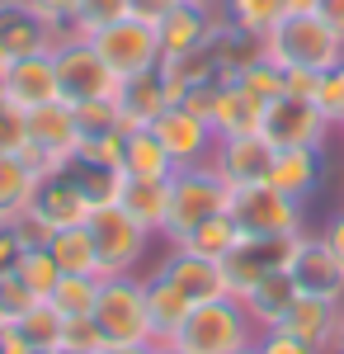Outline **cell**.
I'll return each instance as SVG.
<instances>
[{
    "label": "cell",
    "instance_id": "obj_1",
    "mask_svg": "<svg viewBox=\"0 0 344 354\" xmlns=\"http://www.w3.org/2000/svg\"><path fill=\"white\" fill-rule=\"evenodd\" d=\"M255 322H250V312H245V302L240 298H212V302H193L184 317V326L175 330L165 345H175V350L184 354H231L240 345H255Z\"/></svg>",
    "mask_w": 344,
    "mask_h": 354
},
{
    "label": "cell",
    "instance_id": "obj_2",
    "mask_svg": "<svg viewBox=\"0 0 344 354\" xmlns=\"http://www.w3.org/2000/svg\"><path fill=\"white\" fill-rule=\"evenodd\" d=\"M265 57L278 62L283 71H330L344 62V38L325 24L321 15H283L265 33Z\"/></svg>",
    "mask_w": 344,
    "mask_h": 354
},
{
    "label": "cell",
    "instance_id": "obj_3",
    "mask_svg": "<svg viewBox=\"0 0 344 354\" xmlns=\"http://www.w3.org/2000/svg\"><path fill=\"white\" fill-rule=\"evenodd\" d=\"M227 208H231V185L212 170V161L184 165V170L170 175V213H165L160 236H165V245H175V241H184L198 222L217 218Z\"/></svg>",
    "mask_w": 344,
    "mask_h": 354
},
{
    "label": "cell",
    "instance_id": "obj_4",
    "mask_svg": "<svg viewBox=\"0 0 344 354\" xmlns=\"http://www.w3.org/2000/svg\"><path fill=\"white\" fill-rule=\"evenodd\" d=\"M95 326L104 330L108 345H146L151 317H146V283L142 274H108L99 279V298H95Z\"/></svg>",
    "mask_w": 344,
    "mask_h": 354
},
{
    "label": "cell",
    "instance_id": "obj_5",
    "mask_svg": "<svg viewBox=\"0 0 344 354\" xmlns=\"http://www.w3.org/2000/svg\"><path fill=\"white\" fill-rule=\"evenodd\" d=\"M76 109L66 100H52L43 109H28V142L19 147V161L33 170V175H52L61 165L76 161Z\"/></svg>",
    "mask_w": 344,
    "mask_h": 354
},
{
    "label": "cell",
    "instance_id": "obj_6",
    "mask_svg": "<svg viewBox=\"0 0 344 354\" xmlns=\"http://www.w3.org/2000/svg\"><path fill=\"white\" fill-rule=\"evenodd\" d=\"M227 213H231V222L245 236H302L307 232V203L278 194L269 180L231 189V208Z\"/></svg>",
    "mask_w": 344,
    "mask_h": 354
},
{
    "label": "cell",
    "instance_id": "obj_7",
    "mask_svg": "<svg viewBox=\"0 0 344 354\" xmlns=\"http://www.w3.org/2000/svg\"><path fill=\"white\" fill-rule=\"evenodd\" d=\"M52 66H57V85L66 104H90V100H118V76L104 66V57L95 53L90 38L66 33L52 48Z\"/></svg>",
    "mask_w": 344,
    "mask_h": 354
},
{
    "label": "cell",
    "instance_id": "obj_8",
    "mask_svg": "<svg viewBox=\"0 0 344 354\" xmlns=\"http://www.w3.org/2000/svg\"><path fill=\"white\" fill-rule=\"evenodd\" d=\"M95 53L104 57V66L118 76V81H133V76H146L160 66V38H156V24L142 19V15H123L104 24L95 38Z\"/></svg>",
    "mask_w": 344,
    "mask_h": 354
},
{
    "label": "cell",
    "instance_id": "obj_9",
    "mask_svg": "<svg viewBox=\"0 0 344 354\" xmlns=\"http://www.w3.org/2000/svg\"><path fill=\"white\" fill-rule=\"evenodd\" d=\"M90 232H95V250H99V279L108 274H137V265L146 260L151 232L137 218H128L118 203H104L90 213Z\"/></svg>",
    "mask_w": 344,
    "mask_h": 354
},
{
    "label": "cell",
    "instance_id": "obj_10",
    "mask_svg": "<svg viewBox=\"0 0 344 354\" xmlns=\"http://www.w3.org/2000/svg\"><path fill=\"white\" fill-rule=\"evenodd\" d=\"M330 133H335V128L325 123V113L316 109V100L278 95L274 104H265L260 137H265L274 151H283V147H316V151H325V137Z\"/></svg>",
    "mask_w": 344,
    "mask_h": 354
},
{
    "label": "cell",
    "instance_id": "obj_11",
    "mask_svg": "<svg viewBox=\"0 0 344 354\" xmlns=\"http://www.w3.org/2000/svg\"><path fill=\"white\" fill-rule=\"evenodd\" d=\"M28 213L43 222L48 232H61V227H85L90 213H95V198L85 194L80 175L71 165H61L52 175H38V189L28 198Z\"/></svg>",
    "mask_w": 344,
    "mask_h": 354
},
{
    "label": "cell",
    "instance_id": "obj_12",
    "mask_svg": "<svg viewBox=\"0 0 344 354\" xmlns=\"http://www.w3.org/2000/svg\"><path fill=\"white\" fill-rule=\"evenodd\" d=\"M288 274L297 283L302 298H325V302H344V265L335 260V250L325 245V236H312L302 232L297 245H292V260H288Z\"/></svg>",
    "mask_w": 344,
    "mask_h": 354
},
{
    "label": "cell",
    "instance_id": "obj_13",
    "mask_svg": "<svg viewBox=\"0 0 344 354\" xmlns=\"http://www.w3.org/2000/svg\"><path fill=\"white\" fill-rule=\"evenodd\" d=\"M292 245L297 236H240V245L222 260V274H227V293L231 298H245L265 274L288 270Z\"/></svg>",
    "mask_w": 344,
    "mask_h": 354
},
{
    "label": "cell",
    "instance_id": "obj_14",
    "mask_svg": "<svg viewBox=\"0 0 344 354\" xmlns=\"http://www.w3.org/2000/svg\"><path fill=\"white\" fill-rule=\"evenodd\" d=\"M151 133H156V137H160V147L170 151L175 170L212 161L217 133H212V123H208V118H198V113L184 109V104H170V109H165V113L156 118V123H151Z\"/></svg>",
    "mask_w": 344,
    "mask_h": 354
},
{
    "label": "cell",
    "instance_id": "obj_15",
    "mask_svg": "<svg viewBox=\"0 0 344 354\" xmlns=\"http://www.w3.org/2000/svg\"><path fill=\"white\" fill-rule=\"evenodd\" d=\"M66 33H57L28 0H10L0 5V57L5 62H19V57H38V53H52Z\"/></svg>",
    "mask_w": 344,
    "mask_h": 354
},
{
    "label": "cell",
    "instance_id": "obj_16",
    "mask_svg": "<svg viewBox=\"0 0 344 354\" xmlns=\"http://www.w3.org/2000/svg\"><path fill=\"white\" fill-rule=\"evenodd\" d=\"M222 24V5H189V0H175L165 15L156 19V38H160V57H180L203 48Z\"/></svg>",
    "mask_w": 344,
    "mask_h": 354
},
{
    "label": "cell",
    "instance_id": "obj_17",
    "mask_svg": "<svg viewBox=\"0 0 344 354\" xmlns=\"http://www.w3.org/2000/svg\"><path fill=\"white\" fill-rule=\"evenodd\" d=\"M269 165H274V147H269L260 133L217 137V147H212V170H217L231 189L265 185V180H269Z\"/></svg>",
    "mask_w": 344,
    "mask_h": 354
},
{
    "label": "cell",
    "instance_id": "obj_18",
    "mask_svg": "<svg viewBox=\"0 0 344 354\" xmlns=\"http://www.w3.org/2000/svg\"><path fill=\"white\" fill-rule=\"evenodd\" d=\"M189 302H212L227 298V274H222V260H208V255H193L184 245H170L165 260L156 265Z\"/></svg>",
    "mask_w": 344,
    "mask_h": 354
},
{
    "label": "cell",
    "instance_id": "obj_19",
    "mask_svg": "<svg viewBox=\"0 0 344 354\" xmlns=\"http://www.w3.org/2000/svg\"><path fill=\"white\" fill-rule=\"evenodd\" d=\"M5 100L15 109H43L61 100V85H57V66H52V53H38V57H19L5 66Z\"/></svg>",
    "mask_w": 344,
    "mask_h": 354
},
{
    "label": "cell",
    "instance_id": "obj_20",
    "mask_svg": "<svg viewBox=\"0 0 344 354\" xmlns=\"http://www.w3.org/2000/svg\"><path fill=\"white\" fill-rule=\"evenodd\" d=\"M269 185L278 194H288V198H297V203H307L321 189V151L316 147H283V151H274Z\"/></svg>",
    "mask_w": 344,
    "mask_h": 354
},
{
    "label": "cell",
    "instance_id": "obj_21",
    "mask_svg": "<svg viewBox=\"0 0 344 354\" xmlns=\"http://www.w3.org/2000/svg\"><path fill=\"white\" fill-rule=\"evenodd\" d=\"M302 298L297 293V283H292V274L288 270H274L265 274L250 293H245V312H250V322H255V330H274V326H283V317L292 312V302Z\"/></svg>",
    "mask_w": 344,
    "mask_h": 354
},
{
    "label": "cell",
    "instance_id": "obj_22",
    "mask_svg": "<svg viewBox=\"0 0 344 354\" xmlns=\"http://www.w3.org/2000/svg\"><path fill=\"white\" fill-rule=\"evenodd\" d=\"M212 133L217 137H245V133H260L265 123V100H255L245 85L227 81L217 90V109H212Z\"/></svg>",
    "mask_w": 344,
    "mask_h": 354
},
{
    "label": "cell",
    "instance_id": "obj_23",
    "mask_svg": "<svg viewBox=\"0 0 344 354\" xmlns=\"http://www.w3.org/2000/svg\"><path fill=\"white\" fill-rule=\"evenodd\" d=\"M165 109H170V100H165V81H160V71H146V76H133V81L118 85L123 133H133V128H151Z\"/></svg>",
    "mask_w": 344,
    "mask_h": 354
},
{
    "label": "cell",
    "instance_id": "obj_24",
    "mask_svg": "<svg viewBox=\"0 0 344 354\" xmlns=\"http://www.w3.org/2000/svg\"><path fill=\"white\" fill-rule=\"evenodd\" d=\"M142 283H146V317H151V335H156V345H165L175 330L184 326V317H189V307H193V302H189L160 270L142 274Z\"/></svg>",
    "mask_w": 344,
    "mask_h": 354
},
{
    "label": "cell",
    "instance_id": "obj_25",
    "mask_svg": "<svg viewBox=\"0 0 344 354\" xmlns=\"http://www.w3.org/2000/svg\"><path fill=\"white\" fill-rule=\"evenodd\" d=\"M335 322H340V302L297 298V302H292V312L283 317V330L302 335V340L316 345L321 354H335Z\"/></svg>",
    "mask_w": 344,
    "mask_h": 354
},
{
    "label": "cell",
    "instance_id": "obj_26",
    "mask_svg": "<svg viewBox=\"0 0 344 354\" xmlns=\"http://www.w3.org/2000/svg\"><path fill=\"white\" fill-rule=\"evenodd\" d=\"M123 175L128 180H170L175 175V161H170V151L160 147V137L151 128L123 133Z\"/></svg>",
    "mask_w": 344,
    "mask_h": 354
},
{
    "label": "cell",
    "instance_id": "obj_27",
    "mask_svg": "<svg viewBox=\"0 0 344 354\" xmlns=\"http://www.w3.org/2000/svg\"><path fill=\"white\" fill-rule=\"evenodd\" d=\"M118 208L137 218L151 236L165 232V213H170V180H128L118 194Z\"/></svg>",
    "mask_w": 344,
    "mask_h": 354
},
{
    "label": "cell",
    "instance_id": "obj_28",
    "mask_svg": "<svg viewBox=\"0 0 344 354\" xmlns=\"http://www.w3.org/2000/svg\"><path fill=\"white\" fill-rule=\"evenodd\" d=\"M48 250L52 260L61 265V274H95L99 279V250H95V232L90 222L85 227H61L48 236Z\"/></svg>",
    "mask_w": 344,
    "mask_h": 354
},
{
    "label": "cell",
    "instance_id": "obj_29",
    "mask_svg": "<svg viewBox=\"0 0 344 354\" xmlns=\"http://www.w3.org/2000/svg\"><path fill=\"white\" fill-rule=\"evenodd\" d=\"M33 189H38V175L19 156H0V227H15L24 218Z\"/></svg>",
    "mask_w": 344,
    "mask_h": 354
},
{
    "label": "cell",
    "instance_id": "obj_30",
    "mask_svg": "<svg viewBox=\"0 0 344 354\" xmlns=\"http://www.w3.org/2000/svg\"><path fill=\"white\" fill-rule=\"evenodd\" d=\"M240 236H245V232L231 222V213H217V218L198 222L184 241H175V245H184V250H193V255H208V260H227V255L240 245Z\"/></svg>",
    "mask_w": 344,
    "mask_h": 354
},
{
    "label": "cell",
    "instance_id": "obj_31",
    "mask_svg": "<svg viewBox=\"0 0 344 354\" xmlns=\"http://www.w3.org/2000/svg\"><path fill=\"white\" fill-rule=\"evenodd\" d=\"M95 298H99V279H95V274H61L57 288L48 293V302H52L66 322L95 317Z\"/></svg>",
    "mask_w": 344,
    "mask_h": 354
},
{
    "label": "cell",
    "instance_id": "obj_32",
    "mask_svg": "<svg viewBox=\"0 0 344 354\" xmlns=\"http://www.w3.org/2000/svg\"><path fill=\"white\" fill-rule=\"evenodd\" d=\"M15 326L28 335V345H33V350H61V335H66V317H61L52 302L43 298V302H33V307H28V312L19 317V322H15Z\"/></svg>",
    "mask_w": 344,
    "mask_h": 354
},
{
    "label": "cell",
    "instance_id": "obj_33",
    "mask_svg": "<svg viewBox=\"0 0 344 354\" xmlns=\"http://www.w3.org/2000/svg\"><path fill=\"white\" fill-rule=\"evenodd\" d=\"M222 15H227V24H236V28H245V33H255V38H265L288 10H283V0H222Z\"/></svg>",
    "mask_w": 344,
    "mask_h": 354
},
{
    "label": "cell",
    "instance_id": "obj_34",
    "mask_svg": "<svg viewBox=\"0 0 344 354\" xmlns=\"http://www.w3.org/2000/svg\"><path fill=\"white\" fill-rule=\"evenodd\" d=\"M15 274L33 288V298H48V293L57 288V279H61V265L52 260L48 245H24L19 260H15Z\"/></svg>",
    "mask_w": 344,
    "mask_h": 354
},
{
    "label": "cell",
    "instance_id": "obj_35",
    "mask_svg": "<svg viewBox=\"0 0 344 354\" xmlns=\"http://www.w3.org/2000/svg\"><path fill=\"white\" fill-rule=\"evenodd\" d=\"M123 15H133V0H80V15L71 24V33L76 38H95L104 24L123 19Z\"/></svg>",
    "mask_w": 344,
    "mask_h": 354
},
{
    "label": "cell",
    "instance_id": "obj_36",
    "mask_svg": "<svg viewBox=\"0 0 344 354\" xmlns=\"http://www.w3.org/2000/svg\"><path fill=\"white\" fill-rule=\"evenodd\" d=\"M76 109L80 137H99V133H123V113L118 100H90V104H71Z\"/></svg>",
    "mask_w": 344,
    "mask_h": 354
},
{
    "label": "cell",
    "instance_id": "obj_37",
    "mask_svg": "<svg viewBox=\"0 0 344 354\" xmlns=\"http://www.w3.org/2000/svg\"><path fill=\"white\" fill-rule=\"evenodd\" d=\"M236 85H245L255 100L274 104V100L283 95V66H278V62H269V57H260V62H250V66L236 76Z\"/></svg>",
    "mask_w": 344,
    "mask_h": 354
},
{
    "label": "cell",
    "instance_id": "obj_38",
    "mask_svg": "<svg viewBox=\"0 0 344 354\" xmlns=\"http://www.w3.org/2000/svg\"><path fill=\"white\" fill-rule=\"evenodd\" d=\"M312 100H316V109L325 113L330 128H344V62H335L330 71H321Z\"/></svg>",
    "mask_w": 344,
    "mask_h": 354
},
{
    "label": "cell",
    "instance_id": "obj_39",
    "mask_svg": "<svg viewBox=\"0 0 344 354\" xmlns=\"http://www.w3.org/2000/svg\"><path fill=\"white\" fill-rule=\"evenodd\" d=\"M71 165H118L123 170V133H99L76 142V161Z\"/></svg>",
    "mask_w": 344,
    "mask_h": 354
},
{
    "label": "cell",
    "instance_id": "obj_40",
    "mask_svg": "<svg viewBox=\"0 0 344 354\" xmlns=\"http://www.w3.org/2000/svg\"><path fill=\"white\" fill-rule=\"evenodd\" d=\"M33 302H43V298H33V288H28L15 270L0 274V322H19Z\"/></svg>",
    "mask_w": 344,
    "mask_h": 354
},
{
    "label": "cell",
    "instance_id": "obj_41",
    "mask_svg": "<svg viewBox=\"0 0 344 354\" xmlns=\"http://www.w3.org/2000/svg\"><path fill=\"white\" fill-rule=\"evenodd\" d=\"M61 350H66V354H104L108 340H104V330L95 326V317H80V322H66Z\"/></svg>",
    "mask_w": 344,
    "mask_h": 354
},
{
    "label": "cell",
    "instance_id": "obj_42",
    "mask_svg": "<svg viewBox=\"0 0 344 354\" xmlns=\"http://www.w3.org/2000/svg\"><path fill=\"white\" fill-rule=\"evenodd\" d=\"M28 142V113L15 104H0V156H19Z\"/></svg>",
    "mask_w": 344,
    "mask_h": 354
},
{
    "label": "cell",
    "instance_id": "obj_43",
    "mask_svg": "<svg viewBox=\"0 0 344 354\" xmlns=\"http://www.w3.org/2000/svg\"><path fill=\"white\" fill-rule=\"evenodd\" d=\"M255 350L260 354H321L316 345H307L302 335H292V330H283V326L260 330V335H255Z\"/></svg>",
    "mask_w": 344,
    "mask_h": 354
},
{
    "label": "cell",
    "instance_id": "obj_44",
    "mask_svg": "<svg viewBox=\"0 0 344 354\" xmlns=\"http://www.w3.org/2000/svg\"><path fill=\"white\" fill-rule=\"evenodd\" d=\"M28 5H33L57 33H71V24H76V15H80V0H28Z\"/></svg>",
    "mask_w": 344,
    "mask_h": 354
},
{
    "label": "cell",
    "instance_id": "obj_45",
    "mask_svg": "<svg viewBox=\"0 0 344 354\" xmlns=\"http://www.w3.org/2000/svg\"><path fill=\"white\" fill-rule=\"evenodd\" d=\"M316 71H283V95H297V100H312L316 95Z\"/></svg>",
    "mask_w": 344,
    "mask_h": 354
},
{
    "label": "cell",
    "instance_id": "obj_46",
    "mask_svg": "<svg viewBox=\"0 0 344 354\" xmlns=\"http://www.w3.org/2000/svg\"><path fill=\"white\" fill-rule=\"evenodd\" d=\"M0 354H38V350L28 345V335L15 322H0Z\"/></svg>",
    "mask_w": 344,
    "mask_h": 354
},
{
    "label": "cell",
    "instance_id": "obj_47",
    "mask_svg": "<svg viewBox=\"0 0 344 354\" xmlns=\"http://www.w3.org/2000/svg\"><path fill=\"white\" fill-rule=\"evenodd\" d=\"M321 236H325V245L335 250V260L344 265V208H340V213H335L330 222H325V232H321Z\"/></svg>",
    "mask_w": 344,
    "mask_h": 354
},
{
    "label": "cell",
    "instance_id": "obj_48",
    "mask_svg": "<svg viewBox=\"0 0 344 354\" xmlns=\"http://www.w3.org/2000/svg\"><path fill=\"white\" fill-rule=\"evenodd\" d=\"M19 250H24V245H19V236H15L10 227H0V274H5V270H15Z\"/></svg>",
    "mask_w": 344,
    "mask_h": 354
},
{
    "label": "cell",
    "instance_id": "obj_49",
    "mask_svg": "<svg viewBox=\"0 0 344 354\" xmlns=\"http://www.w3.org/2000/svg\"><path fill=\"white\" fill-rule=\"evenodd\" d=\"M316 15H321V19H325L330 28H335L340 38H344V0H321V5H316Z\"/></svg>",
    "mask_w": 344,
    "mask_h": 354
},
{
    "label": "cell",
    "instance_id": "obj_50",
    "mask_svg": "<svg viewBox=\"0 0 344 354\" xmlns=\"http://www.w3.org/2000/svg\"><path fill=\"white\" fill-rule=\"evenodd\" d=\"M104 354H160L156 340H146V345H108Z\"/></svg>",
    "mask_w": 344,
    "mask_h": 354
},
{
    "label": "cell",
    "instance_id": "obj_51",
    "mask_svg": "<svg viewBox=\"0 0 344 354\" xmlns=\"http://www.w3.org/2000/svg\"><path fill=\"white\" fill-rule=\"evenodd\" d=\"M316 5H321V0H283L288 15H316Z\"/></svg>",
    "mask_w": 344,
    "mask_h": 354
},
{
    "label": "cell",
    "instance_id": "obj_52",
    "mask_svg": "<svg viewBox=\"0 0 344 354\" xmlns=\"http://www.w3.org/2000/svg\"><path fill=\"white\" fill-rule=\"evenodd\" d=\"M335 350H344V302H340V322H335Z\"/></svg>",
    "mask_w": 344,
    "mask_h": 354
},
{
    "label": "cell",
    "instance_id": "obj_53",
    "mask_svg": "<svg viewBox=\"0 0 344 354\" xmlns=\"http://www.w3.org/2000/svg\"><path fill=\"white\" fill-rule=\"evenodd\" d=\"M231 354H260V350H255V345H240V350H231Z\"/></svg>",
    "mask_w": 344,
    "mask_h": 354
},
{
    "label": "cell",
    "instance_id": "obj_54",
    "mask_svg": "<svg viewBox=\"0 0 344 354\" xmlns=\"http://www.w3.org/2000/svg\"><path fill=\"white\" fill-rule=\"evenodd\" d=\"M160 354H184V350H175V345H160Z\"/></svg>",
    "mask_w": 344,
    "mask_h": 354
},
{
    "label": "cell",
    "instance_id": "obj_55",
    "mask_svg": "<svg viewBox=\"0 0 344 354\" xmlns=\"http://www.w3.org/2000/svg\"><path fill=\"white\" fill-rule=\"evenodd\" d=\"M0 104H10V100H5V76H0Z\"/></svg>",
    "mask_w": 344,
    "mask_h": 354
},
{
    "label": "cell",
    "instance_id": "obj_56",
    "mask_svg": "<svg viewBox=\"0 0 344 354\" xmlns=\"http://www.w3.org/2000/svg\"><path fill=\"white\" fill-rule=\"evenodd\" d=\"M189 5H222V0H189Z\"/></svg>",
    "mask_w": 344,
    "mask_h": 354
},
{
    "label": "cell",
    "instance_id": "obj_57",
    "mask_svg": "<svg viewBox=\"0 0 344 354\" xmlns=\"http://www.w3.org/2000/svg\"><path fill=\"white\" fill-rule=\"evenodd\" d=\"M5 66H10V62H5V57H0V76H5Z\"/></svg>",
    "mask_w": 344,
    "mask_h": 354
},
{
    "label": "cell",
    "instance_id": "obj_58",
    "mask_svg": "<svg viewBox=\"0 0 344 354\" xmlns=\"http://www.w3.org/2000/svg\"><path fill=\"white\" fill-rule=\"evenodd\" d=\"M0 5H10V0H0Z\"/></svg>",
    "mask_w": 344,
    "mask_h": 354
},
{
    "label": "cell",
    "instance_id": "obj_59",
    "mask_svg": "<svg viewBox=\"0 0 344 354\" xmlns=\"http://www.w3.org/2000/svg\"><path fill=\"white\" fill-rule=\"evenodd\" d=\"M340 133H344V128H340Z\"/></svg>",
    "mask_w": 344,
    "mask_h": 354
}]
</instances>
